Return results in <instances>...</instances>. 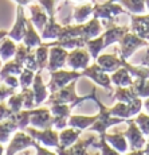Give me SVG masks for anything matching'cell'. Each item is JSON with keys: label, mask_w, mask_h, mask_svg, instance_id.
Listing matches in <instances>:
<instances>
[{"label": "cell", "mask_w": 149, "mask_h": 155, "mask_svg": "<svg viewBox=\"0 0 149 155\" xmlns=\"http://www.w3.org/2000/svg\"><path fill=\"white\" fill-rule=\"evenodd\" d=\"M79 136V130L77 128H67V130H63L61 134H59V146L58 147H70L71 144H74L77 140H78Z\"/></svg>", "instance_id": "cell-10"}, {"label": "cell", "mask_w": 149, "mask_h": 155, "mask_svg": "<svg viewBox=\"0 0 149 155\" xmlns=\"http://www.w3.org/2000/svg\"><path fill=\"white\" fill-rule=\"evenodd\" d=\"M11 115H14V113H12V111H11L10 108H8L7 103H4V101H0V121L8 119Z\"/></svg>", "instance_id": "cell-25"}, {"label": "cell", "mask_w": 149, "mask_h": 155, "mask_svg": "<svg viewBox=\"0 0 149 155\" xmlns=\"http://www.w3.org/2000/svg\"><path fill=\"white\" fill-rule=\"evenodd\" d=\"M8 35V31H4V30H0V42H2L3 38H5Z\"/></svg>", "instance_id": "cell-28"}, {"label": "cell", "mask_w": 149, "mask_h": 155, "mask_svg": "<svg viewBox=\"0 0 149 155\" xmlns=\"http://www.w3.org/2000/svg\"><path fill=\"white\" fill-rule=\"evenodd\" d=\"M66 59V51L62 49H52L50 51V62H49V70L54 71L58 68H61L65 64Z\"/></svg>", "instance_id": "cell-13"}, {"label": "cell", "mask_w": 149, "mask_h": 155, "mask_svg": "<svg viewBox=\"0 0 149 155\" xmlns=\"http://www.w3.org/2000/svg\"><path fill=\"white\" fill-rule=\"evenodd\" d=\"M35 148H36V155H58L56 153H52V151L44 148L42 144H39V143L35 144Z\"/></svg>", "instance_id": "cell-27"}, {"label": "cell", "mask_w": 149, "mask_h": 155, "mask_svg": "<svg viewBox=\"0 0 149 155\" xmlns=\"http://www.w3.org/2000/svg\"><path fill=\"white\" fill-rule=\"evenodd\" d=\"M15 120H16L17 128L24 131L30 126V116H31V109H22L20 112L14 113Z\"/></svg>", "instance_id": "cell-15"}, {"label": "cell", "mask_w": 149, "mask_h": 155, "mask_svg": "<svg viewBox=\"0 0 149 155\" xmlns=\"http://www.w3.org/2000/svg\"><path fill=\"white\" fill-rule=\"evenodd\" d=\"M23 66L27 68V69H30V70H32V71H38V70H39V68H38V62H36V57H35V51L32 49L30 50L28 55L26 57Z\"/></svg>", "instance_id": "cell-23"}, {"label": "cell", "mask_w": 149, "mask_h": 155, "mask_svg": "<svg viewBox=\"0 0 149 155\" xmlns=\"http://www.w3.org/2000/svg\"><path fill=\"white\" fill-rule=\"evenodd\" d=\"M19 130L16 124V120H15V116L11 115L8 119L0 121V143L2 144H5V143L10 142L11 135L15 134Z\"/></svg>", "instance_id": "cell-5"}, {"label": "cell", "mask_w": 149, "mask_h": 155, "mask_svg": "<svg viewBox=\"0 0 149 155\" xmlns=\"http://www.w3.org/2000/svg\"><path fill=\"white\" fill-rule=\"evenodd\" d=\"M47 55H49L47 46L46 45H39L38 49L35 50V57H36V62H38V68H39V70H42L47 65Z\"/></svg>", "instance_id": "cell-18"}, {"label": "cell", "mask_w": 149, "mask_h": 155, "mask_svg": "<svg viewBox=\"0 0 149 155\" xmlns=\"http://www.w3.org/2000/svg\"><path fill=\"white\" fill-rule=\"evenodd\" d=\"M30 47H27L24 43H22V42H19V45L16 46V51H15V55H14V59L16 62H19V64H24V59H26V57L28 55V53H30Z\"/></svg>", "instance_id": "cell-21"}, {"label": "cell", "mask_w": 149, "mask_h": 155, "mask_svg": "<svg viewBox=\"0 0 149 155\" xmlns=\"http://www.w3.org/2000/svg\"><path fill=\"white\" fill-rule=\"evenodd\" d=\"M8 108L12 111V113H17L23 109V96L22 93H14L7 99Z\"/></svg>", "instance_id": "cell-16"}, {"label": "cell", "mask_w": 149, "mask_h": 155, "mask_svg": "<svg viewBox=\"0 0 149 155\" xmlns=\"http://www.w3.org/2000/svg\"><path fill=\"white\" fill-rule=\"evenodd\" d=\"M16 42L12 41L11 38L5 37L2 39L0 42V58H2L3 62L10 61L11 58H14L15 51H16Z\"/></svg>", "instance_id": "cell-8"}, {"label": "cell", "mask_w": 149, "mask_h": 155, "mask_svg": "<svg viewBox=\"0 0 149 155\" xmlns=\"http://www.w3.org/2000/svg\"><path fill=\"white\" fill-rule=\"evenodd\" d=\"M15 2H16L19 5H26L30 2V0H15Z\"/></svg>", "instance_id": "cell-29"}, {"label": "cell", "mask_w": 149, "mask_h": 155, "mask_svg": "<svg viewBox=\"0 0 149 155\" xmlns=\"http://www.w3.org/2000/svg\"><path fill=\"white\" fill-rule=\"evenodd\" d=\"M15 93V89L11 86H7L5 84H0V101H5L10 96Z\"/></svg>", "instance_id": "cell-24"}, {"label": "cell", "mask_w": 149, "mask_h": 155, "mask_svg": "<svg viewBox=\"0 0 149 155\" xmlns=\"http://www.w3.org/2000/svg\"><path fill=\"white\" fill-rule=\"evenodd\" d=\"M24 66L22 64H19V62H16L15 59L5 61V64L0 69V81H3L7 76H17V74H20Z\"/></svg>", "instance_id": "cell-11"}, {"label": "cell", "mask_w": 149, "mask_h": 155, "mask_svg": "<svg viewBox=\"0 0 149 155\" xmlns=\"http://www.w3.org/2000/svg\"><path fill=\"white\" fill-rule=\"evenodd\" d=\"M4 151H5V148L3 147V144L0 143V155H4Z\"/></svg>", "instance_id": "cell-30"}, {"label": "cell", "mask_w": 149, "mask_h": 155, "mask_svg": "<svg viewBox=\"0 0 149 155\" xmlns=\"http://www.w3.org/2000/svg\"><path fill=\"white\" fill-rule=\"evenodd\" d=\"M30 11H31V22L34 23V26L38 30L42 31L44 28V25H46V20H47L44 11L36 4L30 5Z\"/></svg>", "instance_id": "cell-12"}, {"label": "cell", "mask_w": 149, "mask_h": 155, "mask_svg": "<svg viewBox=\"0 0 149 155\" xmlns=\"http://www.w3.org/2000/svg\"><path fill=\"white\" fill-rule=\"evenodd\" d=\"M24 155H30V154H28V153H27V151H26V153H24Z\"/></svg>", "instance_id": "cell-32"}, {"label": "cell", "mask_w": 149, "mask_h": 155, "mask_svg": "<svg viewBox=\"0 0 149 155\" xmlns=\"http://www.w3.org/2000/svg\"><path fill=\"white\" fill-rule=\"evenodd\" d=\"M24 131L31 138H34L38 143L46 146V147H55L56 148L59 146V134H56V131L52 130V127L44 128V130L27 127Z\"/></svg>", "instance_id": "cell-2"}, {"label": "cell", "mask_w": 149, "mask_h": 155, "mask_svg": "<svg viewBox=\"0 0 149 155\" xmlns=\"http://www.w3.org/2000/svg\"><path fill=\"white\" fill-rule=\"evenodd\" d=\"M36 143L38 142L34 138H31L26 131L17 130L14 134L12 139H10V142H8V146L4 151V155H16L17 153H20L23 150H27L30 147H35Z\"/></svg>", "instance_id": "cell-1"}, {"label": "cell", "mask_w": 149, "mask_h": 155, "mask_svg": "<svg viewBox=\"0 0 149 155\" xmlns=\"http://www.w3.org/2000/svg\"><path fill=\"white\" fill-rule=\"evenodd\" d=\"M61 31H62L61 27H59L58 25H55L54 19H51L49 25L42 30V37H43L44 39H49V38H56V37H59Z\"/></svg>", "instance_id": "cell-17"}, {"label": "cell", "mask_w": 149, "mask_h": 155, "mask_svg": "<svg viewBox=\"0 0 149 155\" xmlns=\"http://www.w3.org/2000/svg\"><path fill=\"white\" fill-rule=\"evenodd\" d=\"M2 66H3V61H2V58H0V69H2Z\"/></svg>", "instance_id": "cell-31"}, {"label": "cell", "mask_w": 149, "mask_h": 155, "mask_svg": "<svg viewBox=\"0 0 149 155\" xmlns=\"http://www.w3.org/2000/svg\"><path fill=\"white\" fill-rule=\"evenodd\" d=\"M75 74L70 73V71H52L51 73V81L49 84V88L50 91L54 93L58 89L63 88L65 85L70 81L71 78H74Z\"/></svg>", "instance_id": "cell-6"}, {"label": "cell", "mask_w": 149, "mask_h": 155, "mask_svg": "<svg viewBox=\"0 0 149 155\" xmlns=\"http://www.w3.org/2000/svg\"><path fill=\"white\" fill-rule=\"evenodd\" d=\"M54 123V116L51 115L49 108H34L31 109V116H30V126L34 128H51Z\"/></svg>", "instance_id": "cell-3"}, {"label": "cell", "mask_w": 149, "mask_h": 155, "mask_svg": "<svg viewBox=\"0 0 149 155\" xmlns=\"http://www.w3.org/2000/svg\"><path fill=\"white\" fill-rule=\"evenodd\" d=\"M129 139L130 143H132L133 147H141L142 143H144V139L141 138V134L138 132V130L135 128V126H132L129 128Z\"/></svg>", "instance_id": "cell-22"}, {"label": "cell", "mask_w": 149, "mask_h": 155, "mask_svg": "<svg viewBox=\"0 0 149 155\" xmlns=\"http://www.w3.org/2000/svg\"><path fill=\"white\" fill-rule=\"evenodd\" d=\"M34 77H35L34 71L27 69V68H23L22 73L19 74V86H22V88H30V85H32Z\"/></svg>", "instance_id": "cell-20"}, {"label": "cell", "mask_w": 149, "mask_h": 155, "mask_svg": "<svg viewBox=\"0 0 149 155\" xmlns=\"http://www.w3.org/2000/svg\"><path fill=\"white\" fill-rule=\"evenodd\" d=\"M23 43H24L27 47H30V49H32V47H36V46H39V45H42L40 37L38 35V32L35 31L34 25H32L31 20H27V27H26L24 37H23Z\"/></svg>", "instance_id": "cell-9"}, {"label": "cell", "mask_w": 149, "mask_h": 155, "mask_svg": "<svg viewBox=\"0 0 149 155\" xmlns=\"http://www.w3.org/2000/svg\"><path fill=\"white\" fill-rule=\"evenodd\" d=\"M3 84L16 89L17 86H19V78H16V76H7L4 80H3Z\"/></svg>", "instance_id": "cell-26"}, {"label": "cell", "mask_w": 149, "mask_h": 155, "mask_svg": "<svg viewBox=\"0 0 149 155\" xmlns=\"http://www.w3.org/2000/svg\"><path fill=\"white\" fill-rule=\"evenodd\" d=\"M94 121L93 117H86V116H71L67 120V126L73 128H78V130H83V128L89 127Z\"/></svg>", "instance_id": "cell-14"}, {"label": "cell", "mask_w": 149, "mask_h": 155, "mask_svg": "<svg viewBox=\"0 0 149 155\" xmlns=\"http://www.w3.org/2000/svg\"><path fill=\"white\" fill-rule=\"evenodd\" d=\"M22 96H23V109H34L35 107V97L34 92L30 88H22Z\"/></svg>", "instance_id": "cell-19"}, {"label": "cell", "mask_w": 149, "mask_h": 155, "mask_svg": "<svg viewBox=\"0 0 149 155\" xmlns=\"http://www.w3.org/2000/svg\"><path fill=\"white\" fill-rule=\"evenodd\" d=\"M26 27H27V19H26L24 10H23V5L17 4L16 8V22H15L14 27L8 31V38H11L12 41H15L16 43L22 42L23 37H24Z\"/></svg>", "instance_id": "cell-4"}, {"label": "cell", "mask_w": 149, "mask_h": 155, "mask_svg": "<svg viewBox=\"0 0 149 155\" xmlns=\"http://www.w3.org/2000/svg\"><path fill=\"white\" fill-rule=\"evenodd\" d=\"M32 92H34L35 97V105H40L44 100L47 99V88L44 86L43 81H42V74L40 70L35 74L34 81H32Z\"/></svg>", "instance_id": "cell-7"}]
</instances>
